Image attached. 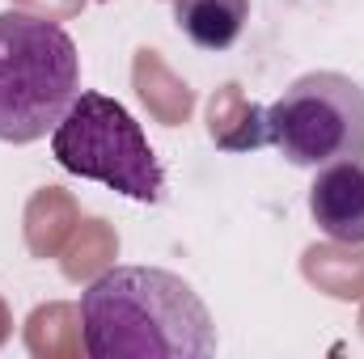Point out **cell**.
<instances>
[{
    "mask_svg": "<svg viewBox=\"0 0 364 359\" xmlns=\"http://www.w3.org/2000/svg\"><path fill=\"white\" fill-rule=\"evenodd\" d=\"M90 359H208L216 321L199 292L161 267H110L81 292Z\"/></svg>",
    "mask_w": 364,
    "mask_h": 359,
    "instance_id": "6da1fadb",
    "label": "cell"
},
{
    "mask_svg": "<svg viewBox=\"0 0 364 359\" xmlns=\"http://www.w3.org/2000/svg\"><path fill=\"white\" fill-rule=\"evenodd\" d=\"M81 93V55L60 21L0 13V144H34Z\"/></svg>",
    "mask_w": 364,
    "mask_h": 359,
    "instance_id": "7a4b0ae2",
    "label": "cell"
},
{
    "mask_svg": "<svg viewBox=\"0 0 364 359\" xmlns=\"http://www.w3.org/2000/svg\"><path fill=\"white\" fill-rule=\"evenodd\" d=\"M51 157L77 174L102 182L136 203H157L166 190L161 161L144 136V127L132 118V110L106 93L81 89L64 118L51 131Z\"/></svg>",
    "mask_w": 364,
    "mask_h": 359,
    "instance_id": "3957f363",
    "label": "cell"
},
{
    "mask_svg": "<svg viewBox=\"0 0 364 359\" xmlns=\"http://www.w3.org/2000/svg\"><path fill=\"white\" fill-rule=\"evenodd\" d=\"M259 118V144L296 170L364 157V85L343 72H305Z\"/></svg>",
    "mask_w": 364,
    "mask_h": 359,
    "instance_id": "277c9868",
    "label": "cell"
},
{
    "mask_svg": "<svg viewBox=\"0 0 364 359\" xmlns=\"http://www.w3.org/2000/svg\"><path fill=\"white\" fill-rule=\"evenodd\" d=\"M314 224L343 245H364V157L331 161L309 186Z\"/></svg>",
    "mask_w": 364,
    "mask_h": 359,
    "instance_id": "5b68a950",
    "label": "cell"
},
{
    "mask_svg": "<svg viewBox=\"0 0 364 359\" xmlns=\"http://www.w3.org/2000/svg\"><path fill=\"white\" fill-rule=\"evenodd\" d=\"M250 21V0H174V26L199 51H229Z\"/></svg>",
    "mask_w": 364,
    "mask_h": 359,
    "instance_id": "8992f818",
    "label": "cell"
}]
</instances>
